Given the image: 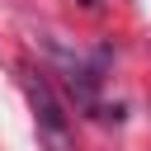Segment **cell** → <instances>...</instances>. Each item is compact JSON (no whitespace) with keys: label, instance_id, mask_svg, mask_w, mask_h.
I'll return each instance as SVG.
<instances>
[{"label":"cell","instance_id":"1","mask_svg":"<svg viewBox=\"0 0 151 151\" xmlns=\"http://www.w3.org/2000/svg\"><path fill=\"white\" fill-rule=\"evenodd\" d=\"M19 85H24V99H28V109H33V123H38V132H42V142H47L52 151H66L71 123H66V104L57 99V90L47 85V76L33 71V66H24V71H19Z\"/></svg>","mask_w":151,"mask_h":151}]
</instances>
